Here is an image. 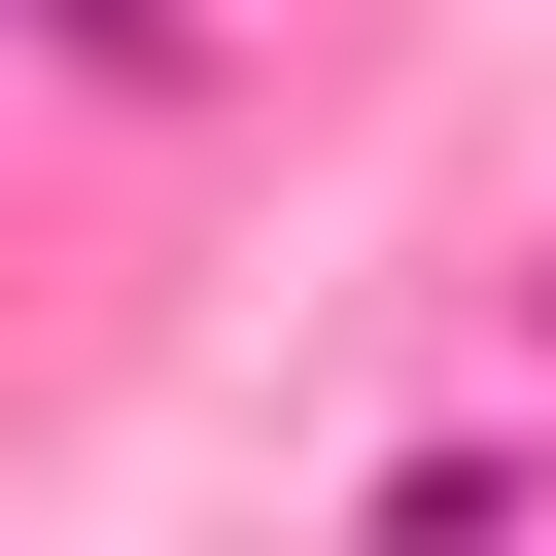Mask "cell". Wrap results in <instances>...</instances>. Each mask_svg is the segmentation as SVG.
Segmentation results:
<instances>
[{
    "label": "cell",
    "mask_w": 556,
    "mask_h": 556,
    "mask_svg": "<svg viewBox=\"0 0 556 556\" xmlns=\"http://www.w3.org/2000/svg\"><path fill=\"white\" fill-rule=\"evenodd\" d=\"M0 35H35V70H104V104H174V70H208V0H0Z\"/></svg>",
    "instance_id": "obj_1"
}]
</instances>
